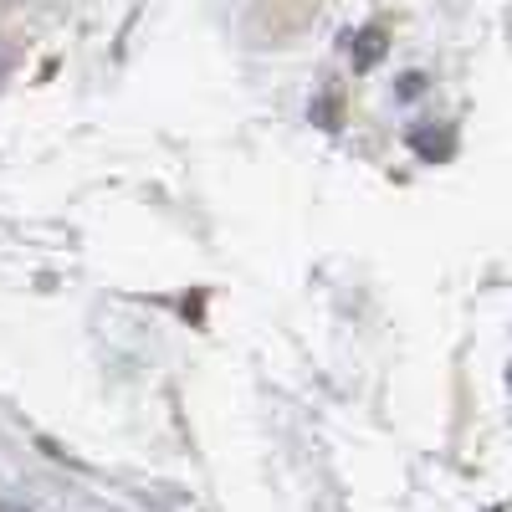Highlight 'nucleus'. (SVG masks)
Listing matches in <instances>:
<instances>
[{
	"label": "nucleus",
	"mask_w": 512,
	"mask_h": 512,
	"mask_svg": "<svg viewBox=\"0 0 512 512\" xmlns=\"http://www.w3.org/2000/svg\"><path fill=\"white\" fill-rule=\"evenodd\" d=\"M415 149H420L425 159H436V154H451V139H446V134H441V139H436V134H415Z\"/></svg>",
	"instance_id": "2"
},
{
	"label": "nucleus",
	"mask_w": 512,
	"mask_h": 512,
	"mask_svg": "<svg viewBox=\"0 0 512 512\" xmlns=\"http://www.w3.org/2000/svg\"><path fill=\"white\" fill-rule=\"evenodd\" d=\"M384 47H390V36H384V26H364L359 36H349V57H354V72H369V67L384 57Z\"/></svg>",
	"instance_id": "1"
},
{
	"label": "nucleus",
	"mask_w": 512,
	"mask_h": 512,
	"mask_svg": "<svg viewBox=\"0 0 512 512\" xmlns=\"http://www.w3.org/2000/svg\"><path fill=\"white\" fill-rule=\"evenodd\" d=\"M420 88H425V77H420V72H410V77H405V82H400V93H405V98H415V93H420Z\"/></svg>",
	"instance_id": "3"
}]
</instances>
